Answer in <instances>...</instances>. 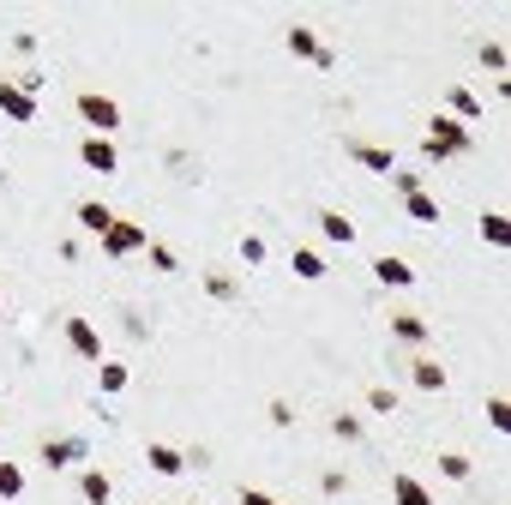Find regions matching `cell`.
Segmentation results:
<instances>
[{
    "instance_id": "cell-15",
    "label": "cell",
    "mask_w": 511,
    "mask_h": 505,
    "mask_svg": "<svg viewBox=\"0 0 511 505\" xmlns=\"http://www.w3.org/2000/svg\"><path fill=\"white\" fill-rule=\"evenodd\" d=\"M289 48H295V55H307V60H319V55H325V48H319V37H313L307 25H295V30H289Z\"/></svg>"
},
{
    "instance_id": "cell-25",
    "label": "cell",
    "mask_w": 511,
    "mask_h": 505,
    "mask_svg": "<svg viewBox=\"0 0 511 505\" xmlns=\"http://www.w3.org/2000/svg\"><path fill=\"white\" fill-rule=\"evenodd\" d=\"M452 109H457V115H464V121H475V115H482V102L469 97V90H457V97H452Z\"/></svg>"
},
{
    "instance_id": "cell-23",
    "label": "cell",
    "mask_w": 511,
    "mask_h": 505,
    "mask_svg": "<svg viewBox=\"0 0 511 505\" xmlns=\"http://www.w3.org/2000/svg\"><path fill=\"white\" fill-rule=\"evenodd\" d=\"M487 421H494V427H499V433H506V427H511V404H506V397H494V404H487Z\"/></svg>"
},
{
    "instance_id": "cell-16",
    "label": "cell",
    "mask_w": 511,
    "mask_h": 505,
    "mask_svg": "<svg viewBox=\"0 0 511 505\" xmlns=\"http://www.w3.org/2000/svg\"><path fill=\"white\" fill-rule=\"evenodd\" d=\"M409 216L415 223H439V199L433 193H409Z\"/></svg>"
},
{
    "instance_id": "cell-2",
    "label": "cell",
    "mask_w": 511,
    "mask_h": 505,
    "mask_svg": "<svg viewBox=\"0 0 511 505\" xmlns=\"http://www.w3.org/2000/svg\"><path fill=\"white\" fill-rule=\"evenodd\" d=\"M139 247H145V229H139V223H109V235H102V253H109V259H127V253H139Z\"/></svg>"
},
{
    "instance_id": "cell-29",
    "label": "cell",
    "mask_w": 511,
    "mask_h": 505,
    "mask_svg": "<svg viewBox=\"0 0 511 505\" xmlns=\"http://www.w3.org/2000/svg\"><path fill=\"white\" fill-rule=\"evenodd\" d=\"M241 505H277L271 493H241Z\"/></svg>"
},
{
    "instance_id": "cell-17",
    "label": "cell",
    "mask_w": 511,
    "mask_h": 505,
    "mask_svg": "<svg viewBox=\"0 0 511 505\" xmlns=\"http://www.w3.org/2000/svg\"><path fill=\"white\" fill-rule=\"evenodd\" d=\"M415 385L439 391V385H445V367H439V361H415Z\"/></svg>"
},
{
    "instance_id": "cell-9",
    "label": "cell",
    "mask_w": 511,
    "mask_h": 505,
    "mask_svg": "<svg viewBox=\"0 0 511 505\" xmlns=\"http://www.w3.org/2000/svg\"><path fill=\"white\" fill-rule=\"evenodd\" d=\"M391 500L397 505H433V493H427L415 476H391Z\"/></svg>"
},
{
    "instance_id": "cell-28",
    "label": "cell",
    "mask_w": 511,
    "mask_h": 505,
    "mask_svg": "<svg viewBox=\"0 0 511 505\" xmlns=\"http://www.w3.org/2000/svg\"><path fill=\"white\" fill-rule=\"evenodd\" d=\"M241 259L259 265V259H265V241H253V235H247V241H241Z\"/></svg>"
},
{
    "instance_id": "cell-18",
    "label": "cell",
    "mask_w": 511,
    "mask_h": 505,
    "mask_svg": "<svg viewBox=\"0 0 511 505\" xmlns=\"http://www.w3.org/2000/svg\"><path fill=\"white\" fill-rule=\"evenodd\" d=\"M439 476L445 481H469V458L464 451H445V458H439Z\"/></svg>"
},
{
    "instance_id": "cell-30",
    "label": "cell",
    "mask_w": 511,
    "mask_h": 505,
    "mask_svg": "<svg viewBox=\"0 0 511 505\" xmlns=\"http://www.w3.org/2000/svg\"><path fill=\"white\" fill-rule=\"evenodd\" d=\"M0 313H6V295H0Z\"/></svg>"
},
{
    "instance_id": "cell-4",
    "label": "cell",
    "mask_w": 511,
    "mask_h": 505,
    "mask_svg": "<svg viewBox=\"0 0 511 505\" xmlns=\"http://www.w3.org/2000/svg\"><path fill=\"white\" fill-rule=\"evenodd\" d=\"M427 139H433L439 151H445V157H452V151H475V139H469V127H464V121H452V115H439Z\"/></svg>"
},
{
    "instance_id": "cell-5",
    "label": "cell",
    "mask_w": 511,
    "mask_h": 505,
    "mask_svg": "<svg viewBox=\"0 0 511 505\" xmlns=\"http://www.w3.org/2000/svg\"><path fill=\"white\" fill-rule=\"evenodd\" d=\"M78 157H85V169H90V174H115V169H120L115 144H109V139H97V132H90V139L78 144Z\"/></svg>"
},
{
    "instance_id": "cell-26",
    "label": "cell",
    "mask_w": 511,
    "mask_h": 505,
    "mask_svg": "<svg viewBox=\"0 0 511 505\" xmlns=\"http://www.w3.org/2000/svg\"><path fill=\"white\" fill-rule=\"evenodd\" d=\"M482 67H494V72H506V48H499V43H487V48H482Z\"/></svg>"
},
{
    "instance_id": "cell-6",
    "label": "cell",
    "mask_w": 511,
    "mask_h": 505,
    "mask_svg": "<svg viewBox=\"0 0 511 505\" xmlns=\"http://www.w3.org/2000/svg\"><path fill=\"white\" fill-rule=\"evenodd\" d=\"M0 109H6V115H13L18 127H25V121H36V97H30L25 85H13V79L0 85Z\"/></svg>"
},
{
    "instance_id": "cell-10",
    "label": "cell",
    "mask_w": 511,
    "mask_h": 505,
    "mask_svg": "<svg viewBox=\"0 0 511 505\" xmlns=\"http://www.w3.org/2000/svg\"><path fill=\"white\" fill-rule=\"evenodd\" d=\"M319 229H325V241H343V247L355 241V223L343 211H319Z\"/></svg>"
},
{
    "instance_id": "cell-21",
    "label": "cell",
    "mask_w": 511,
    "mask_h": 505,
    "mask_svg": "<svg viewBox=\"0 0 511 505\" xmlns=\"http://www.w3.org/2000/svg\"><path fill=\"white\" fill-rule=\"evenodd\" d=\"M295 277L319 283V277H325V259H319V253H295Z\"/></svg>"
},
{
    "instance_id": "cell-1",
    "label": "cell",
    "mask_w": 511,
    "mask_h": 505,
    "mask_svg": "<svg viewBox=\"0 0 511 505\" xmlns=\"http://www.w3.org/2000/svg\"><path fill=\"white\" fill-rule=\"evenodd\" d=\"M78 115L97 127V139H109V132L120 127V109H115L109 97H97V90H85V97H78Z\"/></svg>"
},
{
    "instance_id": "cell-27",
    "label": "cell",
    "mask_w": 511,
    "mask_h": 505,
    "mask_svg": "<svg viewBox=\"0 0 511 505\" xmlns=\"http://www.w3.org/2000/svg\"><path fill=\"white\" fill-rule=\"evenodd\" d=\"M331 427H337V439H355V433H361V421H355V416H337Z\"/></svg>"
},
{
    "instance_id": "cell-24",
    "label": "cell",
    "mask_w": 511,
    "mask_h": 505,
    "mask_svg": "<svg viewBox=\"0 0 511 505\" xmlns=\"http://www.w3.org/2000/svg\"><path fill=\"white\" fill-rule=\"evenodd\" d=\"M127 385V367H115V361H102V391H120Z\"/></svg>"
},
{
    "instance_id": "cell-22",
    "label": "cell",
    "mask_w": 511,
    "mask_h": 505,
    "mask_svg": "<svg viewBox=\"0 0 511 505\" xmlns=\"http://www.w3.org/2000/svg\"><path fill=\"white\" fill-rule=\"evenodd\" d=\"M367 404L380 409V416H397V391H385V385H373V391H367Z\"/></svg>"
},
{
    "instance_id": "cell-20",
    "label": "cell",
    "mask_w": 511,
    "mask_h": 505,
    "mask_svg": "<svg viewBox=\"0 0 511 505\" xmlns=\"http://www.w3.org/2000/svg\"><path fill=\"white\" fill-rule=\"evenodd\" d=\"M397 337L422 343V337H427V319H422V313H397Z\"/></svg>"
},
{
    "instance_id": "cell-3",
    "label": "cell",
    "mask_w": 511,
    "mask_h": 505,
    "mask_svg": "<svg viewBox=\"0 0 511 505\" xmlns=\"http://www.w3.org/2000/svg\"><path fill=\"white\" fill-rule=\"evenodd\" d=\"M67 343H73L78 361H97V367H102V337H97L90 319H67Z\"/></svg>"
},
{
    "instance_id": "cell-19",
    "label": "cell",
    "mask_w": 511,
    "mask_h": 505,
    "mask_svg": "<svg viewBox=\"0 0 511 505\" xmlns=\"http://www.w3.org/2000/svg\"><path fill=\"white\" fill-rule=\"evenodd\" d=\"M0 493H6V500L25 493V469H18V463H0Z\"/></svg>"
},
{
    "instance_id": "cell-11",
    "label": "cell",
    "mask_w": 511,
    "mask_h": 505,
    "mask_svg": "<svg viewBox=\"0 0 511 505\" xmlns=\"http://www.w3.org/2000/svg\"><path fill=\"white\" fill-rule=\"evenodd\" d=\"M78 493H85L90 505H109V500H115V488H109V476H102V469H85V481H78Z\"/></svg>"
},
{
    "instance_id": "cell-7",
    "label": "cell",
    "mask_w": 511,
    "mask_h": 505,
    "mask_svg": "<svg viewBox=\"0 0 511 505\" xmlns=\"http://www.w3.org/2000/svg\"><path fill=\"white\" fill-rule=\"evenodd\" d=\"M373 277H380V283H391V289L415 283V271H409V259H397V253H385V259H373Z\"/></svg>"
},
{
    "instance_id": "cell-13",
    "label": "cell",
    "mask_w": 511,
    "mask_h": 505,
    "mask_svg": "<svg viewBox=\"0 0 511 505\" xmlns=\"http://www.w3.org/2000/svg\"><path fill=\"white\" fill-rule=\"evenodd\" d=\"M151 469H157V476H181V469H187V458H181L175 446H151Z\"/></svg>"
},
{
    "instance_id": "cell-8",
    "label": "cell",
    "mask_w": 511,
    "mask_h": 505,
    "mask_svg": "<svg viewBox=\"0 0 511 505\" xmlns=\"http://www.w3.org/2000/svg\"><path fill=\"white\" fill-rule=\"evenodd\" d=\"M349 157L361 163V169H380V174H397V163H391V151H385V144H349Z\"/></svg>"
},
{
    "instance_id": "cell-12",
    "label": "cell",
    "mask_w": 511,
    "mask_h": 505,
    "mask_svg": "<svg viewBox=\"0 0 511 505\" xmlns=\"http://www.w3.org/2000/svg\"><path fill=\"white\" fill-rule=\"evenodd\" d=\"M78 223H85L90 235H109V223H115V211H109V205H97V199H90V205H78Z\"/></svg>"
},
{
    "instance_id": "cell-14",
    "label": "cell",
    "mask_w": 511,
    "mask_h": 505,
    "mask_svg": "<svg viewBox=\"0 0 511 505\" xmlns=\"http://www.w3.org/2000/svg\"><path fill=\"white\" fill-rule=\"evenodd\" d=\"M482 241H494V247H511V223L499 211H487L482 216Z\"/></svg>"
}]
</instances>
